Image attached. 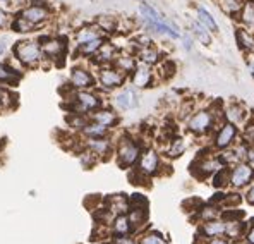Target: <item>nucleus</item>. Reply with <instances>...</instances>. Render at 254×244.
I'll use <instances>...</instances> for the list:
<instances>
[{
    "instance_id": "nucleus-1",
    "label": "nucleus",
    "mask_w": 254,
    "mask_h": 244,
    "mask_svg": "<svg viewBox=\"0 0 254 244\" xmlns=\"http://www.w3.org/2000/svg\"><path fill=\"white\" fill-rule=\"evenodd\" d=\"M137 12H139V19L143 22L144 31L149 33V35L172 41L181 40L182 31H184L182 26L174 17H169L165 12H162L156 5L143 0L137 5Z\"/></svg>"
},
{
    "instance_id": "nucleus-2",
    "label": "nucleus",
    "mask_w": 254,
    "mask_h": 244,
    "mask_svg": "<svg viewBox=\"0 0 254 244\" xmlns=\"http://www.w3.org/2000/svg\"><path fill=\"white\" fill-rule=\"evenodd\" d=\"M216 112L215 110H206V108H201L196 110L188 121V131L196 136H203L208 134L210 131H213L216 127Z\"/></svg>"
},
{
    "instance_id": "nucleus-3",
    "label": "nucleus",
    "mask_w": 254,
    "mask_h": 244,
    "mask_svg": "<svg viewBox=\"0 0 254 244\" xmlns=\"http://www.w3.org/2000/svg\"><path fill=\"white\" fill-rule=\"evenodd\" d=\"M14 54H16L17 61L28 67L38 66L40 61L45 57L40 41H19V43L14 47Z\"/></svg>"
},
{
    "instance_id": "nucleus-4",
    "label": "nucleus",
    "mask_w": 254,
    "mask_h": 244,
    "mask_svg": "<svg viewBox=\"0 0 254 244\" xmlns=\"http://www.w3.org/2000/svg\"><path fill=\"white\" fill-rule=\"evenodd\" d=\"M129 80V76L121 71L119 67L112 66H102L98 67V84L105 89H117L121 86L126 84V81Z\"/></svg>"
},
{
    "instance_id": "nucleus-5",
    "label": "nucleus",
    "mask_w": 254,
    "mask_h": 244,
    "mask_svg": "<svg viewBox=\"0 0 254 244\" xmlns=\"http://www.w3.org/2000/svg\"><path fill=\"white\" fill-rule=\"evenodd\" d=\"M129 80H130V84L136 89H146V88L155 86L156 80H158V74H156V69L153 66L139 62L136 69H134V73L129 76Z\"/></svg>"
},
{
    "instance_id": "nucleus-6",
    "label": "nucleus",
    "mask_w": 254,
    "mask_h": 244,
    "mask_svg": "<svg viewBox=\"0 0 254 244\" xmlns=\"http://www.w3.org/2000/svg\"><path fill=\"white\" fill-rule=\"evenodd\" d=\"M237 136H239V127L232 122L223 121L215 133L213 146H215L216 150H220V152H223V150H227V148H232L235 145V141H237Z\"/></svg>"
},
{
    "instance_id": "nucleus-7",
    "label": "nucleus",
    "mask_w": 254,
    "mask_h": 244,
    "mask_svg": "<svg viewBox=\"0 0 254 244\" xmlns=\"http://www.w3.org/2000/svg\"><path fill=\"white\" fill-rule=\"evenodd\" d=\"M222 115H223V121L232 122L237 127H241L248 124L249 110L242 102H230L229 105H225L222 108Z\"/></svg>"
},
{
    "instance_id": "nucleus-8",
    "label": "nucleus",
    "mask_w": 254,
    "mask_h": 244,
    "mask_svg": "<svg viewBox=\"0 0 254 244\" xmlns=\"http://www.w3.org/2000/svg\"><path fill=\"white\" fill-rule=\"evenodd\" d=\"M141 157V150L132 140H127L124 138L119 143V150H117V159L121 167H130L137 162V159Z\"/></svg>"
},
{
    "instance_id": "nucleus-9",
    "label": "nucleus",
    "mask_w": 254,
    "mask_h": 244,
    "mask_svg": "<svg viewBox=\"0 0 254 244\" xmlns=\"http://www.w3.org/2000/svg\"><path fill=\"white\" fill-rule=\"evenodd\" d=\"M254 181V168L248 162L234 165L230 170V184L234 187H246Z\"/></svg>"
},
{
    "instance_id": "nucleus-10",
    "label": "nucleus",
    "mask_w": 254,
    "mask_h": 244,
    "mask_svg": "<svg viewBox=\"0 0 254 244\" xmlns=\"http://www.w3.org/2000/svg\"><path fill=\"white\" fill-rule=\"evenodd\" d=\"M186 29L192 35V38L196 40V43H199L201 47H211L213 43V33L210 29L206 28V26H203L199 21L196 19V17L190 16L188 22H186Z\"/></svg>"
},
{
    "instance_id": "nucleus-11",
    "label": "nucleus",
    "mask_w": 254,
    "mask_h": 244,
    "mask_svg": "<svg viewBox=\"0 0 254 244\" xmlns=\"http://www.w3.org/2000/svg\"><path fill=\"white\" fill-rule=\"evenodd\" d=\"M70 86L74 89H89L95 86V76L93 73L88 69V67H81V66H76L70 69Z\"/></svg>"
},
{
    "instance_id": "nucleus-12",
    "label": "nucleus",
    "mask_w": 254,
    "mask_h": 244,
    "mask_svg": "<svg viewBox=\"0 0 254 244\" xmlns=\"http://www.w3.org/2000/svg\"><path fill=\"white\" fill-rule=\"evenodd\" d=\"M74 102H76V114H79V112L98 110L102 107L100 96H96L95 93L88 91V89H77L76 95H74Z\"/></svg>"
},
{
    "instance_id": "nucleus-13",
    "label": "nucleus",
    "mask_w": 254,
    "mask_h": 244,
    "mask_svg": "<svg viewBox=\"0 0 254 244\" xmlns=\"http://www.w3.org/2000/svg\"><path fill=\"white\" fill-rule=\"evenodd\" d=\"M234 36H235V43L237 48L242 52L244 55H254V29L244 28V26H235L234 29Z\"/></svg>"
},
{
    "instance_id": "nucleus-14",
    "label": "nucleus",
    "mask_w": 254,
    "mask_h": 244,
    "mask_svg": "<svg viewBox=\"0 0 254 244\" xmlns=\"http://www.w3.org/2000/svg\"><path fill=\"white\" fill-rule=\"evenodd\" d=\"M40 43H42V50L45 54V57L47 59H52V61H55V59H61L64 57V54H65V41L62 38H55V36H45V38L40 40Z\"/></svg>"
},
{
    "instance_id": "nucleus-15",
    "label": "nucleus",
    "mask_w": 254,
    "mask_h": 244,
    "mask_svg": "<svg viewBox=\"0 0 254 244\" xmlns=\"http://www.w3.org/2000/svg\"><path fill=\"white\" fill-rule=\"evenodd\" d=\"M114 103L121 110H130V108H136L139 105V96H137L136 88H122L121 91L115 95Z\"/></svg>"
},
{
    "instance_id": "nucleus-16",
    "label": "nucleus",
    "mask_w": 254,
    "mask_h": 244,
    "mask_svg": "<svg viewBox=\"0 0 254 244\" xmlns=\"http://www.w3.org/2000/svg\"><path fill=\"white\" fill-rule=\"evenodd\" d=\"M119 52H121V50L117 48V45L110 43V41H105V43L102 45V48L96 52L95 57H93V62H95L98 67L112 66V64H115V59H117Z\"/></svg>"
},
{
    "instance_id": "nucleus-17",
    "label": "nucleus",
    "mask_w": 254,
    "mask_h": 244,
    "mask_svg": "<svg viewBox=\"0 0 254 244\" xmlns=\"http://www.w3.org/2000/svg\"><path fill=\"white\" fill-rule=\"evenodd\" d=\"M21 16L24 17V19H28L29 22H33V24H43V22H47L50 19L52 12L50 9H48L47 5H29V7H24L21 12Z\"/></svg>"
},
{
    "instance_id": "nucleus-18",
    "label": "nucleus",
    "mask_w": 254,
    "mask_h": 244,
    "mask_svg": "<svg viewBox=\"0 0 254 244\" xmlns=\"http://www.w3.org/2000/svg\"><path fill=\"white\" fill-rule=\"evenodd\" d=\"M158 168H160V155L155 150H146L139 157V167H137V170L144 175H153L158 172Z\"/></svg>"
},
{
    "instance_id": "nucleus-19",
    "label": "nucleus",
    "mask_w": 254,
    "mask_h": 244,
    "mask_svg": "<svg viewBox=\"0 0 254 244\" xmlns=\"http://www.w3.org/2000/svg\"><path fill=\"white\" fill-rule=\"evenodd\" d=\"M192 17H196L201 24L206 26L213 35H218V33H220V24H218V21H216V17L213 16L206 7L201 5V3H194V16Z\"/></svg>"
},
{
    "instance_id": "nucleus-20",
    "label": "nucleus",
    "mask_w": 254,
    "mask_h": 244,
    "mask_svg": "<svg viewBox=\"0 0 254 244\" xmlns=\"http://www.w3.org/2000/svg\"><path fill=\"white\" fill-rule=\"evenodd\" d=\"M222 167H225V165H223L220 157H208V159L199 160L197 172H194V174H196V177L204 179V177H210V175H215Z\"/></svg>"
},
{
    "instance_id": "nucleus-21",
    "label": "nucleus",
    "mask_w": 254,
    "mask_h": 244,
    "mask_svg": "<svg viewBox=\"0 0 254 244\" xmlns=\"http://www.w3.org/2000/svg\"><path fill=\"white\" fill-rule=\"evenodd\" d=\"M136 57H137V61H139V62L156 67L160 62L163 61V59H165V55H163V52L160 50V47L151 45V47H144V48L136 50Z\"/></svg>"
},
{
    "instance_id": "nucleus-22",
    "label": "nucleus",
    "mask_w": 254,
    "mask_h": 244,
    "mask_svg": "<svg viewBox=\"0 0 254 244\" xmlns=\"http://www.w3.org/2000/svg\"><path fill=\"white\" fill-rule=\"evenodd\" d=\"M103 36H105V33H103L96 24H91V26H83V28L77 29L76 35H74V41H76V47H77V45H83V43H88V41L103 38Z\"/></svg>"
},
{
    "instance_id": "nucleus-23",
    "label": "nucleus",
    "mask_w": 254,
    "mask_h": 244,
    "mask_svg": "<svg viewBox=\"0 0 254 244\" xmlns=\"http://www.w3.org/2000/svg\"><path fill=\"white\" fill-rule=\"evenodd\" d=\"M235 22H237L239 26L254 29V0H246L244 7L241 9L239 16L235 17Z\"/></svg>"
},
{
    "instance_id": "nucleus-24",
    "label": "nucleus",
    "mask_w": 254,
    "mask_h": 244,
    "mask_svg": "<svg viewBox=\"0 0 254 244\" xmlns=\"http://www.w3.org/2000/svg\"><path fill=\"white\" fill-rule=\"evenodd\" d=\"M215 2L227 17H230L232 21H235V17L239 16L241 9L244 7L246 0H215Z\"/></svg>"
},
{
    "instance_id": "nucleus-25",
    "label": "nucleus",
    "mask_w": 254,
    "mask_h": 244,
    "mask_svg": "<svg viewBox=\"0 0 254 244\" xmlns=\"http://www.w3.org/2000/svg\"><path fill=\"white\" fill-rule=\"evenodd\" d=\"M156 69V74H158V78H162L163 81L170 80V78L175 76V73H177V64L175 61H172V59L165 57L162 62L158 64V66L155 67Z\"/></svg>"
},
{
    "instance_id": "nucleus-26",
    "label": "nucleus",
    "mask_w": 254,
    "mask_h": 244,
    "mask_svg": "<svg viewBox=\"0 0 254 244\" xmlns=\"http://www.w3.org/2000/svg\"><path fill=\"white\" fill-rule=\"evenodd\" d=\"M105 36L103 38H98V40H93V41H88V43H83V45H77V54L83 55V57H95L96 52L102 48V45L105 43Z\"/></svg>"
},
{
    "instance_id": "nucleus-27",
    "label": "nucleus",
    "mask_w": 254,
    "mask_h": 244,
    "mask_svg": "<svg viewBox=\"0 0 254 244\" xmlns=\"http://www.w3.org/2000/svg\"><path fill=\"white\" fill-rule=\"evenodd\" d=\"M93 121L98 122V124H103V126H107V127H110V126H114V124L117 122V115H115V112L107 110V108H98V110L93 114Z\"/></svg>"
},
{
    "instance_id": "nucleus-28",
    "label": "nucleus",
    "mask_w": 254,
    "mask_h": 244,
    "mask_svg": "<svg viewBox=\"0 0 254 244\" xmlns=\"http://www.w3.org/2000/svg\"><path fill=\"white\" fill-rule=\"evenodd\" d=\"M103 33H115L119 29V21L114 16H100L95 22Z\"/></svg>"
},
{
    "instance_id": "nucleus-29",
    "label": "nucleus",
    "mask_w": 254,
    "mask_h": 244,
    "mask_svg": "<svg viewBox=\"0 0 254 244\" xmlns=\"http://www.w3.org/2000/svg\"><path fill=\"white\" fill-rule=\"evenodd\" d=\"M186 140L181 136H175L170 140V146H169V152H167V155L170 157V159H179V157L182 155V153L186 152Z\"/></svg>"
},
{
    "instance_id": "nucleus-30",
    "label": "nucleus",
    "mask_w": 254,
    "mask_h": 244,
    "mask_svg": "<svg viewBox=\"0 0 254 244\" xmlns=\"http://www.w3.org/2000/svg\"><path fill=\"white\" fill-rule=\"evenodd\" d=\"M107 126H103V124H98V122H93V124H88V126L84 127V134H88L89 140H100V138H103L107 134Z\"/></svg>"
},
{
    "instance_id": "nucleus-31",
    "label": "nucleus",
    "mask_w": 254,
    "mask_h": 244,
    "mask_svg": "<svg viewBox=\"0 0 254 244\" xmlns=\"http://www.w3.org/2000/svg\"><path fill=\"white\" fill-rule=\"evenodd\" d=\"M229 231V225L223 222H216V220H208V224L204 225V232L206 236H218L223 234V232Z\"/></svg>"
},
{
    "instance_id": "nucleus-32",
    "label": "nucleus",
    "mask_w": 254,
    "mask_h": 244,
    "mask_svg": "<svg viewBox=\"0 0 254 244\" xmlns=\"http://www.w3.org/2000/svg\"><path fill=\"white\" fill-rule=\"evenodd\" d=\"M225 184H230V170L227 167H222L215 175H213V186L222 187Z\"/></svg>"
},
{
    "instance_id": "nucleus-33",
    "label": "nucleus",
    "mask_w": 254,
    "mask_h": 244,
    "mask_svg": "<svg viewBox=\"0 0 254 244\" xmlns=\"http://www.w3.org/2000/svg\"><path fill=\"white\" fill-rule=\"evenodd\" d=\"M181 47H182V50L186 52V54H190V52L196 48V40L192 38V35L188 31V29H184L182 31V36H181Z\"/></svg>"
},
{
    "instance_id": "nucleus-34",
    "label": "nucleus",
    "mask_w": 254,
    "mask_h": 244,
    "mask_svg": "<svg viewBox=\"0 0 254 244\" xmlns=\"http://www.w3.org/2000/svg\"><path fill=\"white\" fill-rule=\"evenodd\" d=\"M12 28L19 33H29V31H33V29H36V24H33V22H29L28 19H24L22 16H19L16 21H14Z\"/></svg>"
},
{
    "instance_id": "nucleus-35",
    "label": "nucleus",
    "mask_w": 254,
    "mask_h": 244,
    "mask_svg": "<svg viewBox=\"0 0 254 244\" xmlns=\"http://www.w3.org/2000/svg\"><path fill=\"white\" fill-rule=\"evenodd\" d=\"M17 78H19V74L14 73V69L7 66H0V82H10L17 80Z\"/></svg>"
},
{
    "instance_id": "nucleus-36",
    "label": "nucleus",
    "mask_w": 254,
    "mask_h": 244,
    "mask_svg": "<svg viewBox=\"0 0 254 244\" xmlns=\"http://www.w3.org/2000/svg\"><path fill=\"white\" fill-rule=\"evenodd\" d=\"M115 231L121 232V234L129 232V220H127L126 217H119V219L115 220Z\"/></svg>"
},
{
    "instance_id": "nucleus-37",
    "label": "nucleus",
    "mask_w": 254,
    "mask_h": 244,
    "mask_svg": "<svg viewBox=\"0 0 254 244\" xmlns=\"http://www.w3.org/2000/svg\"><path fill=\"white\" fill-rule=\"evenodd\" d=\"M143 244H163V239L158 238V236H148V238L143 239Z\"/></svg>"
},
{
    "instance_id": "nucleus-38",
    "label": "nucleus",
    "mask_w": 254,
    "mask_h": 244,
    "mask_svg": "<svg viewBox=\"0 0 254 244\" xmlns=\"http://www.w3.org/2000/svg\"><path fill=\"white\" fill-rule=\"evenodd\" d=\"M246 66H248L249 74H251V78L254 80V55H249V57L246 59Z\"/></svg>"
},
{
    "instance_id": "nucleus-39",
    "label": "nucleus",
    "mask_w": 254,
    "mask_h": 244,
    "mask_svg": "<svg viewBox=\"0 0 254 244\" xmlns=\"http://www.w3.org/2000/svg\"><path fill=\"white\" fill-rule=\"evenodd\" d=\"M246 162H248L254 168V146H249V150H248V159H246Z\"/></svg>"
},
{
    "instance_id": "nucleus-40",
    "label": "nucleus",
    "mask_w": 254,
    "mask_h": 244,
    "mask_svg": "<svg viewBox=\"0 0 254 244\" xmlns=\"http://www.w3.org/2000/svg\"><path fill=\"white\" fill-rule=\"evenodd\" d=\"M248 201L251 205H254V181L249 184V189H248Z\"/></svg>"
},
{
    "instance_id": "nucleus-41",
    "label": "nucleus",
    "mask_w": 254,
    "mask_h": 244,
    "mask_svg": "<svg viewBox=\"0 0 254 244\" xmlns=\"http://www.w3.org/2000/svg\"><path fill=\"white\" fill-rule=\"evenodd\" d=\"M203 217H204V219H210V217L213 219V217H215V210H213L211 206H210V208H208V210H204Z\"/></svg>"
},
{
    "instance_id": "nucleus-42",
    "label": "nucleus",
    "mask_w": 254,
    "mask_h": 244,
    "mask_svg": "<svg viewBox=\"0 0 254 244\" xmlns=\"http://www.w3.org/2000/svg\"><path fill=\"white\" fill-rule=\"evenodd\" d=\"M5 19H7L5 12H3V10H0V28H2V26L5 24Z\"/></svg>"
},
{
    "instance_id": "nucleus-43",
    "label": "nucleus",
    "mask_w": 254,
    "mask_h": 244,
    "mask_svg": "<svg viewBox=\"0 0 254 244\" xmlns=\"http://www.w3.org/2000/svg\"><path fill=\"white\" fill-rule=\"evenodd\" d=\"M31 2L35 3V5H47L48 0H31Z\"/></svg>"
},
{
    "instance_id": "nucleus-44",
    "label": "nucleus",
    "mask_w": 254,
    "mask_h": 244,
    "mask_svg": "<svg viewBox=\"0 0 254 244\" xmlns=\"http://www.w3.org/2000/svg\"><path fill=\"white\" fill-rule=\"evenodd\" d=\"M248 239H249V243L251 244H254V227L249 231V236H248Z\"/></svg>"
},
{
    "instance_id": "nucleus-45",
    "label": "nucleus",
    "mask_w": 254,
    "mask_h": 244,
    "mask_svg": "<svg viewBox=\"0 0 254 244\" xmlns=\"http://www.w3.org/2000/svg\"><path fill=\"white\" fill-rule=\"evenodd\" d=\"M5 52V40H0V55Z\"/></svg>"
},
{
    "instance_id": "nucleus-46",
    "label": "nucleus",
    "mask_w": 254,
    "mask_h": 244,
    "mask_svg": "<svg viewBox=\"0 0 254 244\" xmlns=\"http://www.w3.org/2000/svg\"><path fill=\"white\" fill-rule=\"evenodd\" d=\"M211 244H229V243H225V241H218V239H215V241H211Z\"/></svg>"
},
{
    "instance_id": "nucleus-47",
    "label": "nucleus",
    "mask_w": 254,
    "mask_h": 244,
    "mask_svg": "<svg viewBox=\"0 0 254 244\" xmlns=\"http://www.w3.org/2000/svg\"><path fill=\"white\" fill-rule=\"evenodd\" d=\"M119 244H132V243H129V241H119Z\"/></svg>"
},
{
    "instance_id": "nucleus-48",
    "label": "nucleus",
    "mask_w": 254,
    "mask_h": 244,
    "mask_svg": "<svg viewBox=\"0 0 254 244\" xmlns=\"http://www.w3.org/2000/svg\"><path fill=\"white\" fill-rule=\"evenodd\" d=\"M213 2H215V0H213Z\"/></svg>"
}]
</instances>
